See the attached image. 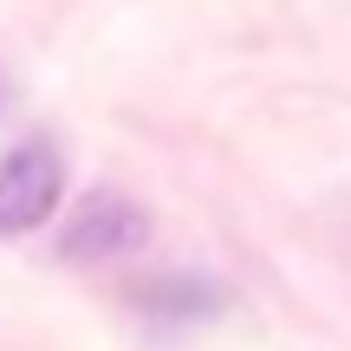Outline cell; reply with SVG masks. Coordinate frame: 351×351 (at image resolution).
<instances>
[{
    "mask_svg": "<svg viewBox=\"0 0 351 351\" xmlns=\"http://www.w3.org/2000/svg\"><path fill=\"white\" fill-rule=\"evenodd\" d=\"M150 241V215L124 195V189H91L59 228V261L65 267H104L124 261Z\"/></svg>",
    "mask_w": 351,
    "mask_h": 351,
    "instance_id": "cell-2",
    "label": "cell"
},
{
    "mask_svg": "<svg viewBox=\"0 0 351 351\" xmlns=\"http://www.w3.org/2000/svg\"><path fill=\"white\" fill-rule=\"evenodd\" d=\"M65 195V156L52 137H26L0 156V241H26L46 228Z\"/></svg>",
    "mask_w": 351,
    "mask_h": 351,
    "instance_id": "cell-1",
    "label": "cell"
}]
</instances>
